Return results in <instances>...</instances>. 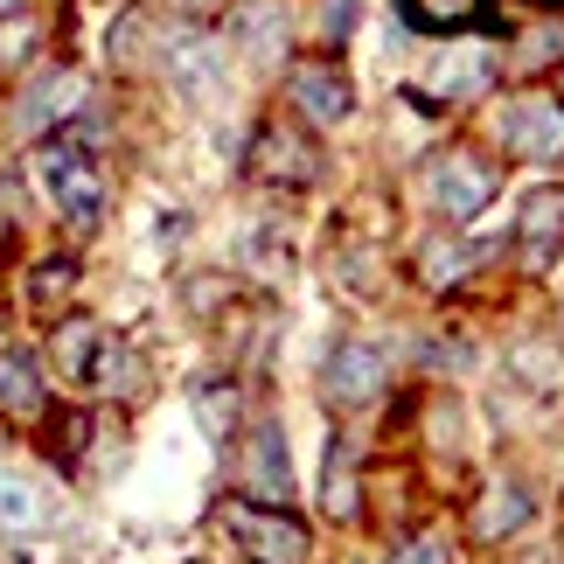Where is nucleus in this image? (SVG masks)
I'll return each instance as SVG.
<instances>
[{"label": "nucleus", "instance_id": "c85d7f7f", "mask_svg": "<svg viewBox=\"0 0 564 564\" xmlns=\"http://www.w3.org/2000/svg\"><path fill=\"white\" fill-rule=\"evenodd\" d=\"M175 8H182V14H209V8H216V0H175Z\"/></svg>", "mask_w": 564, "mask_h": 564}, {"label": "nucleus", "instance_id": "aec40b11", "mask_svg": "<svg viewBox=\"0 0 564 564\" xmlns=\"http://www.w3.org/2000/svg\"><path fill=\"white\" fill-rule=\"evenodd\" d=\"M195 411H203V432H209V440H230V432L245 425V383H230V377L195 383Z\"/></svg>", "mask_w": 564, "mask_h": 564}, {"label": "nucleus", "instance_id": "f8f14e48", "mask_svg": "<svg viewBox=\"0 0 564 564\" xmlns=\"http://www.w3.org/2000/svg\"><path fill=\"white\" fill-rule=\"evenodd\" d=\"M161 70L175 77L182 98H216L224 91V56H216V42L195 35V29H175L161 42Z\"/></svg>", "mask_w": 564, "mask_h": 564}, {"label": "nucleus", "instance_id": "4468645a", "mask_svg": "<svg viewBox=\"0 0 564 564\" xmlns=\"http://www.w3.org/2000/svg\"><path fill=\"white\" fill-rule=\"evenodd\" d=\"M530 488L516 481V474H495V481L481 488V502H474V536H481V544H509L516 530L530 523Z\"/></svg>", "mask_w": 564, "mask_h": 564}, {"label": "nucleus", "instance_id": "dca6fc26", "mask_svg": "<svg viewBox=\"0 0 564 564\" xmlns=\"http://www.w3.org/2000/svg\"><path fill=\"white\" fill-rule=\"evenodd\" d=\"M237 50L251 63H272L286 50V8L279 0H251V8H237Z\"/></svg>", "mask_w": 564, "mask_h": 564}, {"label": "nucleus", "instance_id": "f03ea898", "mask_svg": "<svg viewBox=\"0 0 564 564\" xmlns=\"http://www.w3.org/2000/svg\"><path fill=\"white\" fill-rule=\"evenodd\" d=\"M495 188H502V175H495V161L474 154V147H446V154L425 161V203H432L440 224H474V216L495 203Z\"/></svg>", "mask_w": 564, "mask_h": 564}, {"label": "nucleus", "instance_id": "4be33fe9", "mask_svg": "<svg viewBox=\"0 0 564 564\" xmlns=\"http://www.w3.org/2000/svg\"><path fill=\"white\" fill-rule=\"evenodd\" d=\"M321 509H328L335 523H356V474H349V446H335V460H328V488H321Z\"/></svg>", "mask_w": 564, "mask_h": 564}, {"label": "nucleus", "instance_id": "f3484780", "mask_svg": "<svg viewBox=\"0 0 564 564\" xmlns=\"http://www.w3.org/2000/svg\"><path fill=\"white\" fill-rule=\"evenodd\" d=\"M70 293H77V258H42V265L29 272V286H21V300H29V314H63V307H70Z\"/></svg>", "mask_w": 564, "mask_h": 564}, {"label": "nucleus", "instance_id": "a878e982", "mask_svg": "<svg viewBox=\"0 0 564 564\" xmlns=\"http://www.w3.org/2000/svg\"><path fill=\"white\" fill-rule=\"evenodd\" d=\"M29 50H35V21L29 14H8V21H0V70H14Z\"/></svg>", "mask_w": 564, "mask_h": 564}, {"label": "nucleus", "instance_id": "6ab92c4d", "mask_svg": "<svg viewBox=\"0 0 564 564\" xmlns=\"http://www.w3.org/2000/svg\"><path fill=\"white\" fill-rule=\"evenodd\" d=\"M398 8L419 35H460L488 14V0H398Z\"/></svg>", "mask_w": 564, "mask_h": 564}, {"label": "nucleus", "instance_id": "a211bd4d", "mask_svg": "<svg viewBox=\"0 0 564 564\" xmlns=\"http://www.w3.org/2000/svg\"><path fill=\"white\" fill-rule=\"evenodd\" d=\"M481 265V245H460V237H432V245L419 251V279L432 293H446V286H460V279Z\"/></svg>", "mask_w": 564, "mask_h": 564}, {"label": "nucleus", "instance_id": "393cba45", "mask_svg": "<svg viewBox=\"0 0 564 564\" xmlns=\"http://www.w3.org/2000/svg\"><path fill=\"white\" fill-rule=\"evenodd\" d=\"M564 56V29H536L530 42H516V70H544Z\"/></svg>", "mask_w": 564, "mask_h": 564}, {"label": "nucleus", "instance_id": "bb28decb", "mask_svg": "<svg viewBox=\"0 0 564 564\" xmlns=\"http://www.w3.org/2000/svg\"><path fill=\"white\" fill-rule=\"evenodd\" d=\"M356 14H362V0H321V42H349L356 35Z\"/></svg>", "mask_w": 564, "mask_h": 564}, {"label": "nucleus", "instance_id": "0eeeda50", "mask_svg": "<svg viewBox=\"0 0 564 564\" xmlns=\"http://www.w3.org/2000/svg\"><path fill=\"white\" fill-rule=\"evenodd\" d=\"M495 133L516 161H564V105L551 91H523L495 112Z\"/></svg>", "mask_w": 564, "mask_h": 564}, {"label": "nucleus", "instance_id": "c756f323", "mask_svg": "<svg viewBox=\"0 0 564 564\" xmlns=\"http://www.w3.org/2000/svg\"><path fill=\"white\" fill-rule=\"evenodd\" d=\"M8 14H29V0H0V21H8Z\"/></svg>", "mask_w": 564, "mask_h": 564}, {"label": "nucleus", "instance_id": "f257e3e1", "mask_svg": "<svg viewBox=\"0 0 564 564\" xmlns=\"http://www.w3.org/2000/svg\"><path fill=\"white\" fill-rule=\"evenodd\" d=\"M35 182H42V195L56 203V216L70 230H98L105 224V175H98L91 147H77V140L35 147Z\"/></svg>", "mask_w": 564, "mask_h": 564}, {"label": "nucleus", "instance_id": "39448f33", "mask_svg": "<svg viewBox=\"0 0 564 564\" xmlns=\"http://www.w3.org/2000/svg\"><path fill=\"white\" fill-rule=\"evenodd\" d=\"M230 481L245 502H272L286 509L293 502V460H286V432H279V419H251L245 440H237L230 453Z\"/></svg>", "mask_w": 564, "mask_h": 564}, {"label": "nucleus", "instance_id": "ddd939ff", "mask_svg": "<svg viewBox=\"0 0 564 564\" xmlns=\"http://www.w3.org/2000/svg\"><path fill=\"white\" fill-rule=\"evenodd\" d=\"M516 251H523V265H551L564 251V188L523 195V209H516Z\"/></svg>", "mask_w": 564, "mask_h": 564}, {"label": "nucleus", "instance_id": "cd10ccee", "mask_svg": "<svg viewBox=\"0 0 564 564\" xmlns=\"http://www.w3.org/2000/svg\"><path fill=\"white\" fill-rule=\"evenodd\" d=\"M557 349H551V341H544V349H536V341H530V349H516V370H523L530 383H557Z\"/></svg>", "mask_w": 564, "mask_h": 564}, {"label": "nucleus", "instance_id": "9b49d317", "mask_svg": "<svg viewBox=\"0 0 564 564\" xmlns=\"http://www.w3.org/2000/svg\"><path fill=\"white\" fill-rule=\"evenodd\" d=\"M0 419H14V425L50 419V383H42V362H35V349H21V341H0Z\"/></svg>", "mask_w": 564, "mask_h": 564}, {"label": "nucleus", "instance_id": "2eb2a0df", "mask_svg": "<svg viewBox=\"0 0 564 564\" xmlns=\"http://www.w3.org/2000/svg\"><path fill=\"white\" fill-rule=\"evenodd\" d=\"M495 84V56L488 50H453L440 70L425 77V98H481Z\"/></svg>", "mask_w": 564, "mask_h": 564}, {"label": "nucleus", "instance_id": "412c9836", "mask_svg": "<svg viewBox=\"0 0 564 564\" xmlns=\"http://www.w3.org/2000/svg\"><path fill=\"white\" fill-rule=\"evenodd\" d=\"M35 516H42L35 481H29V474H14V467H0V536H29Z\"/></svg>", "mask_w": 564, "mask_h": 564}, {"label": "nucleus", "instance_id": "6e6552de", "mask_svg": "<svg viewBox=\"0 0 564 564\" xmlns=\"http://www.w3.org/2000/svg\"><path fill=\"white\" fill-rule=\"evenodd\" d=\"M84 105H91V77H84V70H42L29 91L14 98V133L42 140L50 126H77Z\"/></svg>", "mask_w": 564, "mask_h": 564}, {"label": "nucleus", "instance_id": "5701e85b", "mask_svg": "<svg viewBox=\"0 0 564 564\" xmlns=\"http://www.w3.org/2000/svg\"><path fill=\"white\" fill-rule=\"evenodd\" d=\"M147 56H154V42H147V14H126L112 29V63H119V70H140Z\"/></svg>", "mask_w": 564, "mask_h": 564}, {"label": "nucleus", "instance_id": "b1692460", "mask_svg": "<svg viewBox=\"0 0 564 564\" xmlns=\"http://www.w3.org/2000/svg\"><path fill=\"white\" fill-rule=\"evenodd\" d=\"M390 564H453V544L440 530H419V536H404V544L390 551Z\"/></svg>", "mask_w": 564, "mask_h": 564}, {"label": "nucleus", "instance_id": "1a4fd4ad", "mask_svg": "<svg viewBox=\"0 0 564 564\" xmlns=\"http://www.w3.org/2000/svg\"><path fill=\"white\" fill-rule=\"evenodd\" d=\"M383 383H390V370H383V349L377 341H335L328 349V370H321V398H328L335 411H362V404H377L383 398Z\"/></svg>", "mask_w": 564, "mask_h": 564}, {"label": "nucleus", "instance_id": "7ed1b4c3", "mask_svg": "<svg viewBox=\"0 0 564 564\" xmlns=\"http://www.w3.org/2000/svg\"><path fill=\"white\" fill-rule=\"evenodd\" d=\"M216 530H224L251 564H307V523L286 516V509H272V502L230 495V502L216 509Z\"/></svg>", "mask_w": 564, "mask_h": 564}, {"label": "nucleus", "instance_id": "423d86ee", "mask_svg": "<svg viewBox=\"0 0 564 564\" xmlns=\"http://www.w3.org/2000/svg\"><path fill=\"white\" fill-rule=\"evenodd\" d=\"M245 167H251V182H265V188H314L321 182V147L300 133V126L272 119V126H258Z\"/></svg>", "mask_w": 564, "mask_h": 564}, {"label": "nucleus", "instance_id": "20e7f679", "mask_svg": "<svg viewBox=\"0 0 564 564\" xmlns=\"http://www.w3.org/2000/svg\"><path fill=\"white\" fill-rule=\"evenodd\" d=\"M50 370L70 383V390H126V383H119L126 349L98 328L91 314H63L56 335H50Z\"/></svg>", "mask_w": 564, "mask_h": 564}, {"label": "nucleus", "instance_id": "9d476101", "mask_svg": "<svg viewBox=\"0 0 564 564\" xmlns=\"http://www.w3.org/2000/svg\"><path fill=\"white\" fill-rule=\"evenodd\" d=\"M286 105L307 126H341V119L356 112V84L341 77L335 63L314 56V63H293V70H286Z\"/></svg>", "mask_w": 564, "mask_h": 564}]
</instances>
